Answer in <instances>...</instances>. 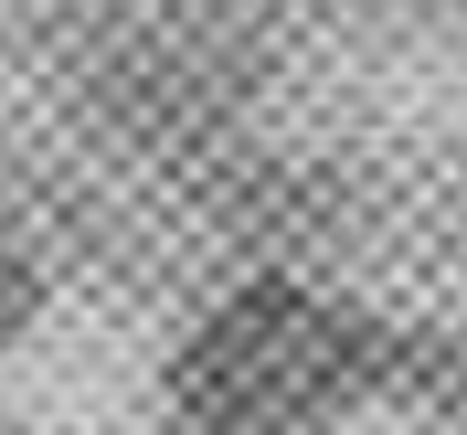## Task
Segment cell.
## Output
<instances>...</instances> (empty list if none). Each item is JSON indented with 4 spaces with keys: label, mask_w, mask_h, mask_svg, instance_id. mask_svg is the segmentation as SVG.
<instances>
[{
    "label": "cell",
    "mask_w": 467,
    "mask_h": 435,
    "mask_svg": "<svg viewBox=\"0 0 467 435\" xmlns=\"http://www.w3.org/2000/svg\"><path fill=\"white\" fill-rule=\"evenodd\" d=\"M361 319L308 287H234L171 350V435H308L361 382Z\"/></svg>",
    "instance_id": "cell-1"
},
{
    "label": "cell",
    "mask_w": 467,
    "mask_h": 435,
    "mask_svg": "<svg viewBox=\"0 0 467 435\" xmlns=\"http://www.w3.org/2000/svg\"><path fill=\"white\" fill-rule=\"evenodd\" d=\"M32 297H43L32 287V244H22V223H11V202H0V350L32 329Z\"/></svg>",
    "instance_id": "cell-2"
}]
</instances>
